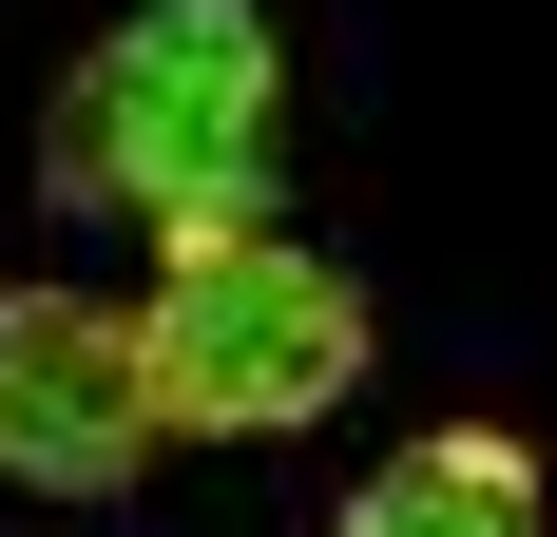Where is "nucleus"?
<instances>
[{
  "label": "nucleus",
  "mask_w": 557,
  "mask_h": 537,
  "mask_svg": "<svg viewBox=\"0 0 557 537\" xmlns=\"http://www.w3.org/2000/svg\"><path fill=\"white\" fill-rule=\"evenodd\" d=\"M270 154H288V58L250 0H135L58 77V212L231 230V212H270Z\"/></svg>",
  "instance_id": "obj_1"
},
{
  "label": "nucleus",
  "mask_w": 557,
  "mask_h": 537,
  "mask_svg": "<svg viewBox=\"0 0 557 537\" xmlns=\"http://www.w3.org/2000/svg\"><path fill=\"white\" fill-rule=\"evenodd\" d=\"M135 365L193 441H288L366 384V288H346L308 230L231 212V230H154V308H135Z\"/></svg>",
  "instance_id": "obj_2"
},
{
  "label": "nucleus",
  "mask_w": 557,
  "mask_h": 537,
  "mask_svg": "<svg viewBox=\"0 0 557 537\" xmlns=\"http://www.w3.org/2000/svg\"><path fill=\"white\" fill-rule=\"evenodd\" d=\"M173 441L154 365H135V308H77V288H0V480L20 499H115Z\"/></svg>",
  "instance_id": "obj_3"
},
{
  "label": "nucleus",
  "mask_w": 557,
  "mask_h": 537,
  "mask_svg": "<svg viewBox=\"0 0 557 537\" xmlns=\"http://www.w3.org/2000/svg\"><path fill=\"white\" fill-rule=\"evenodd\" d=\"M346 537H539V461L500 423H443V441H404L385 480L346 499Z\"/></svg>",
  "instance_id": "obj_4"
}]
</instances>
